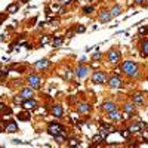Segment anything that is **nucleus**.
Segmentation results:
<instances>
[{"label": "nucleus", "instance_id": "obj_1", "mask_svg": "<svg viewBox=\"0 0 148 148\" xmlns=\"http://www.w3.org/2000/svg\"><path fill=\"white\" fill-rule=\"evenodd\" d=\"M120 70H122V73L126 77H129V78H136V77H139V74H141L139 64L135 62V61H132V59L123 61L122 64H120Z\"/></svg>", "mask_w": 148, "mask_h": 148}, {"label": "nucleus", "instance_id": "obj_2", "mask_svg": "<svg viewBox=\"0 0 148 148\" xmlns=\"http://www.w3.org/2000/svg\"><path fill=\"white\" fill-rule=\"evenodd\" d=\"M120 59H122V53H120V51L117 47H113V49H110L107 52V61L110 62V64L117 65L120 62Z\"/></svg>", "mask_w": 148, "mask_h": 148}, {"label": "nucleus", "instance_id": "obj_3", "mask_svg": "<svg viewBox=\"0 0 148 148\" xmlns=\"http://www.w3.org/2000/svg\"><path fill=\"white\" fill-rule=\"evenodd\" d=\"M107 80H108V76H107L105 71H101V70L93 71V74H92V83H95V85H105Z\"/></svg>", "mask_w": 148, "mask_h": 148}, {"label": "nucleus", "instance_id": "obj_4", "mask_svg": "<svg viewBox=\"0 0 148 148\" xmlns=\"http://www.w3.org/2000/svg\"><path fill=\"white\" fill-rule=\"evenodd\" d=\"M27 83H28V86L33 87V89H40L43 80H42L40 76H37V74H30V76L27 77Z\"/></svg>", "mask_w": 148, "mask_h": 148}, {"label": "nucleus", "instance_id": "obj_5", "mask_svg": "<svg viewBox=\"0 0 148 148\" xmlns=\"http://www.w3.org/2000/svg\"><path fill=\"white\" fill-rule=\"evenodd\" d=\"M89 71H90V67L89 65H85V64H78L77 68H76V76H77L78 78H85L89 76Z\"/></svg>", "mask_w": 148, "mask_h": 148}, {"label": "nucleus", "instance_id": "obj_6", "mask_svg": "<svg viewBox=\"0 0 148 148\" xmlns=\"http://www.w3.org/2000/svg\"><path fill=\"white\" fill-rule=\"evenodd\" d=\"M107 85L111 87V89H120V87L123 86L122 77H119V76H111V77L107 80Z\"/></svg>", "mask_w": 148, "mask_h": 148}, {"label": "nucleus", "instance_id": "obj_7", "mask_svg": "<svg viewBox=\"0 0 148 148\" xmlns=\"http://www.w3.org/2000/svg\"><path fill=\"white\" fill-rule=\"evenodd\" d=\"M47 132H49V135H52V136H55V135H59V133H62V132H64V126H62V124H59V123H52V124H49Z\"/></svg>", "mask_w": 148, "mask_h": 148}, {"label": "nucleus", "instance_id": "obj_8", "mask_svg": "<svg viewBox=\"0 0 148 148\" xmlns=\"http://www.w3.org/2000/svg\"><path fill=\"white\" fill-rule=\"evenodd\" d=\"M139 55L142 58H148V39L139 42Z\"/></svg>", "mask_w": 148, "mask_h": 148}, {"label": "nucleus", "instance_id": "obj_9", "mask_svg": "<svg viewBox=\"0 0 148 148\" xmlns=\"http://www.w3.org/2000/svg\"><path fill=\"white\" fill-rule=\"evenodd\" d=\"M37 101H36L34 98H30V99H24L22 101V107H24V110H34V108H37Z\"/></svg>", "mask_w": 148, "mask_h": 148}, {"label": "nucleus", "instance_id": "obj_10", "mask_svg": "<svg viewBox=\"0 0 148 148\" xmlns=\"http://www.w3.org/2000/svg\"><path fill=\"white\" fill-rule=\"evenodd\" d=\"M98 19H99L101 24H105V22H110V21L113 19V17H111L110 10H101L99 15H98Z\"/></svg>", "mask_w": 148, "mask_h": 148}, {"label": "nucleus", "instance_id": "obj_11", "mask_svg": "<svg viewBox=\"0 0 148 148\" xmlns=\"http://www.w3.org/2000/svg\"><path fill=\"white\" fill-rule=\"evenodd\" d=\"M47 67H51V61H49V59H46V58H44V59H40V61H37L34 64V68H36V70H39V71H40V70L44 71Z\"/></svg>", "mask_w": 148, "mask_h": 148}, {"label": "nucleus", "instance_id": "obj_12", "mask_svg": "<svg viewBox=\"0 0 148 148\" xmlns=\"http://www.w3.org/2000/svg\"><path fill=\"white\" fill-rule=\"evenodd\" d=\"M65 42V37L64 36H55L52 39V42H51V44H52L53 49H58V47H61L62 43Z\"/></svg>", "mask_w": 148, "mask_h": 148}, {"label": "nucleus", "instance_id": "obj_13", "mask_svg": "<svg viewBox=\"0 0 148 148\" xmlns=\"http://www.w3.org/2000/svg\"><path fill=\"white\" fill-rule=\"evenodd\" d=\"M107 117H108L110 122H120L122 120V113L119 110H114L111 113H107Z\"/></svg>", "mask_w": 148, "mask_h": 148}, {"label": "nucleus", "instance_id": "obj_14", "mask_svg": "<svg viewBox=\"0 0 148 148\" xmlns=\"http://www.w3.org/2000/svg\"><path fill=\"white\" fill-rule=\"evenodd\" d=\"M19 95L22 96L24 99H30V98H33V96H34V89H33V87H30V86L24 87V89L19 92Z\"/></svg>", "mask_w": 148, "mask_h": 148}, {"label": "nucleus", "instance_id": "obj_15", "mask_svg": "<svg viewBox=\"0 0 148 148\" xmlns=\"http://www.w3.org/2000/svg\"><path fill=\"white\" fill-rule=\"evenodd\" d=\"M90 110H92V107H90V104H87V102H81V104L77 105L78 114H87V113H90Z\"/></svg>", "mask_w": 148, "mask_h": 148}, {"label": "nucleus", "instance_id": "obj_16", "mask_svg": "<svg viewBox=\"0 0 148 148\" xmlns=\"http://www.w3.org/2000/svg\"><path fill=\"white\" fill-rule=\"evenodd\" d=\"M114 110H117V105L114 104V102H104V104L101 105V111H104V113H111Z\"/></svg>", "mask_w": 148, "mask_h": 148}, {"label": "nucleus", "instance_id": "obj_17", "mask_svg": "<svg viewBox=\"0 0 148 148\" xmlns=\"http://www.w3.org/2000/svg\"><path fill=\"white\" fill-rule=\"evenodd\" d=\"M123 110H124V113L127 114V116H133V114L136 113V105L133 104V102H127V104L123 105Z\"/></svg>", "mask_w": 148, "mask_h": 148}, {"label": "nucleus", "instance_id": "obj_18", "mask_svg": "<svg viewBox=\"0 0 148 148\" xmlns=\"http://www.w3.org/2000/svg\"><path fill=\"white\" fill-rule=\"evenodd\" d=\"M5 130L8 132V133H15V132H18L19 129H18V124L17 122H13V120H9V123L5 126Z\"/></svg>", "mask_w": 148, "mask_h": 148}, {"label": "nucleus", "instance_id": "obj_19", "mask_svg": "<svg viewBox=\"0 0 148 148\" xmlns=\"http://www.w3.org/2000/svg\"><path fill=\"white\" fill-rule=\"evenodd\" d=\"M132 102H133L135 105H142L144 104V95H142L141 92L133 93V95H132Z\"/></svg>", "mask_w": 148, "mask_h": 148}, {"label": "nucleus", "instance_id": "obj_20", "mask_svg": "<svg viewBox=\"0 0 148 148\" xmlns=\"http://www.w3.org/2000/svg\"><path fill=\"white\" fill-rule=\"evenodd\" d=\"M51 113L55 116V117H62V114H64V108H62V105H52V108H51Z\"/></svg>", "mask_w": 148, "mask_h": 148}, {"label": "nucleus", "instance_id": "obj_21", "mask_svg": "<svg viewBox=\"0 0 148 148\" xmlns=\"http://www.w3.org/2000/svg\"><path fill=\"white\" fill-rule=\"evenodd\" d=\"M122 5H114V6H111V9H110V13H111V17L116 18V17H119L120 13H122Z\"/></svg>", "mask_w": 148, "mask_h": 148}, {"label": "nucleus", "instance_id": "obj_22", "mask_svg": "<svg viewBox=\"0 0 148 148\" xmlns=\"http://www.w3.org/2000/svg\"><path fill=\"white\" fill-rule=\"evenodd\" d=\"M18 119H21V120L27 122V120H30V119H31V114H30V111H28V110H25V111H22V113L18 114Z\"/></svg>", "mask_w": 148, "mask_h": 148}, {"label": "nucleus", "instance_id": "obj_23", "mask_svg": "<svg viewBox=\"0 0 148 148\" xmlns=\"http://www.w3.org/2000/svg\"><path fill=\"white\" fill-rule=\"evenodd\" d=\"M39 43H40V46H46V44L51 43V36L49 34H44L40 37V40H39Z\"/></svg>", "mask_w": 148, "mask_h": 148}, {"label": "nucleus", "instance_id": "obj_24", "mask_svg": "<svg viewBox=\"0 0 148 148\" xmlns=\"http://www.w3.org/2000/svg\"><path fill=\"white\" fill-rule=\"evenodd\" d=\"M129 132H130V133H139L141 132L139 123H133V124H130V126H129Z\"/></svg>", "mask_w": 148, "mask_h": 148}, {"label": "nucleus", "instance_id": "obj_25", "mask_svg": "<svg viewBox=\"0 0 148 148\" xmlns=\"http://www.w3.org/2000/svg\"><path fill=\"white\" fill-rule=\"evenodd\" d=\"M81 10H83V13H85V15H90V13L95 10V6H93V5H87V6H85Z\"/></svg>", "mask_w": 148, "mask_h": 148}, {"label": "nucleus", "instance_id": "obj_26", "mask_svg": "<svg viewBox=\"0 0 148 148\" xmlns=\"http://www.w3.org/2000/svg\"><path fill=\"white\" fill-rule=\"evenodd\" d=\"M18 10V3H12V5H9L8 9H6V12H9V13H15Z\"/></svg>", "mask_w": 148, "mask_h": 148}, {"label": "nucleus", "instance_id": "obj_27", "mask_svg": "<svg viewBox=\"0 0 148 148\" xmlns=\"http://www.w3.org/2000/svg\"><path fill=\"white\" fill-rule=\"evenodd\" d=\"M119 133L122 135L124 139H129V138H130V135H132L130 132H129V129H122V130H119Z\"/></svg>", "mask_w": 148, "mask_h": 148}, {"label": "nucleus", "instance_id": "obj_28", "mask_svg": "<svg viewBox=\"0 0 148 148\" xmlns=\"http://www.w3.org/2000/svg\"><path fill=\"white\" fill-rule=\"evenodd\" d=\"M145 34H148V25L141 27L139 30H138V36H139V37H144Z\"/></svg>", "mask_w": 148, "mask_h": 148}, {"label": "nucleus", "instance_id": "obj_29", "mask_svg": "<svg viewBox=\"0 0 148 148\" xmlns=\"http://www.w3.org/2000/svg\"><path fill=\"white\" fill-rule=\"evenodd\" d=\"M104 136H102V135H101V133H99V135H96V136H93V138H92V142H95V144H102V142H104Z\"/></svg>", "mask_w": 148, "mask_h": 148}, {"label": "nucleus", "instance_id": "obj_30", "mask_svg": "<svg viewBox=\"0 0 148 148\" xmlns=\"http://www.w3.org/2000/svg\"><path fill=\"white\" fill-rule=\"evenodd\" d=\"M68 147H71V148L78 147V139H74V138H71V139L68 141Z\"/></svg>", "mask_w": 148, "mask_h": 148}, {"label": "nucleus", "instance_id": "obj_31", "mask_svg": "<svg viewBox=\"0 0 148 148\" xmlns=\"http://www.w3.org/2000/svg\"><path fill=\"white\" fill-rule=\"evenodd\" d=\"M74 28H76V33H85V31H86V27L81 25V24L77 25V27H74Z\"/></svg>", "mask_w": 148, "mask_h": 148}, {"label": "nucleus", "instance_id": "obj_32", "mask_svg": "<svg viewBox=\"0 0 148 148\" xmlns=\"http://www.w3.org/2000/svg\"><path fill=\"white\" fill-rule=\"evenodd\" d=\"M58 3L61 5V6H68L73 3V0H58Z\"/></svg>", "mask_w": 148, "mask_h": 148}, {"label": "nucleus", "instance_id": "obj_33", "mask_svg": "<svg viewBox=\"0 0 148 148\" xmlns=\"http://www.w3.org/2000/svg\"><path fill=\"white\" fill-rule=\"evenodd\" d=\"M148 3V0H135V5H139V6H145Z\"/></svg>", "mask_w": 148, "mask_h": 148}, {"label": "nucleus", "instance_id": "obj_34", "mask_svg": "<svg viewBox=\"0 0 148 148\" xmlns=\"http://www.w3.org/2000/svg\"><path fill=\"white\" fill-rule=\"evenodd\" d=\"M90 68H98L99 67V59H93V62H92V65H89Z\"/></svg>", "mask_w": 148, "mask_h": 148}, {"label": "nucleus", "instance_id": "obj_35", "mask_svg": "<svg viewBox=\"0 0 148 148\" xmlns=\"http://www.w3.org/2000/svg\"><path fill=\"white\" fill-rule=\"evenodd\" d=\"M5 77H8V70H2L0 71V80H3Z\"/></svg>", "mask_w": 148, "mask_h": 148}, {"label": "nucleus", "instance_id": "obj_36", "mask_svg": "<svg viewBox=\"0 0 148 148\" xmlns=\"http://www.w3.org/2000/svg\"><path fill=\"white\" fill-rule=\"evenodd\" d=\"M114 76H119V77H122V76H123L122 70H120V68H116V70H114Z\"/></svg>", "mask_w": 148, "mask_h": 148}, {"label": "nucleus", "instance_id": "obj_37", "mask_svg": "<svg viewBox=\"0 0 148 148\" xmlns=\"http://www.w3.org/2000/svg\"><path fill=\"white\" fill-rule=\"evenodd\" d=\"M13 101H15V102H22V101H24V98H22L21 95H17L15 98H13Z\"/></svg>", "mask_w": 148, "mask_h": 148}, {"label": "nucleus", "instance_id": "obj_38", "mask_svg": "<svg viewBox=\"0 0 148 148\" xmlns=\"http://www.w3.org/2000/svg\"><path fill=\"white\" fill-rule=\"evenodd\" d=\"M49 24H51L52 27H58V24H59V21H58V19H52V21H51Z\"/></svg>", "mask_w": 148, "mask_h": 148}, {"label": "nucleus", "instance_id": "obj_39", "mask_svg": "<svg viewBox=\"0 0 148 148\" xmlns=\"http://www.w3.org/2000/svg\"><path fill=\"white\" fill-rule=\"evenodd\" d=\"M99 58H101V52L93 53V56H92V59H99Z\"/></svg>", "mask_w": 148, "mask_h": 148}, {"label": "nucleus", "instance_id": "obj_40", "mask_svg": "<svg viewBox=\"0 0 148 148\" xmlns=\"http://www.w3.org/2000/svg\"><path fill=\"white\" fill-rule=\"evenodd\" d=\"M12 142H13V144H24L22 141H19V139H13V141H12Z\"/></svg>", "mask_w": 148, "mask_h": 148}, {"label": "nucleus", "instance_id": "obj_41", "mask_svg": "<svg viewBox=\"0 0 148 148\" xmlns=\"http://www.w3.org/2000/svg\"><path fill=\"white\" fill-rule=\"evenodd\" d=\"M142 135H144V138H145V139H148V132L147 130H144V133H142Z\"/></svg>", "mask_w": 148, "mask_h": 148}, {"label": "nucleus", "instance_id": "obj_42", "mask_svg": "<svg viewBox=\"0 0 148 148\" xmlns=\"http://www.w3.org/2000/svg\"><path fill=\"white\" fill-rule=\"evenodd\" d=\"M129 148H138V145H136V144H133V145H130Z\"/></svg>", "mask_w": 148, "mask_h": 148}, {"label": "nucleus", "instance_id": "obj_43", "mask_svg": "<svg viewBox=\"0 0 148 148\" xmlns=\"http://www.w3.org/2000/svg\"><path fill=\"white\" fill-rule=\"evenodd\" d=\"M2 130H3V127H2V126H0V132H2Z\"/></svg>", "mask_w": 148, "mask_h": 148}, {"label": "nucleus", "instance_id": "obj_44", "mask_svg": "<svg viewBox=\"0 0 148 148\" xmlns=\"http://www.w3.org/2000/svg\"><path fill=\"white\" fill-rule=\"evenodd\" d=\"M90 148H93V147H90Z\"/></svg>", "mask_w": 148, "mask_h": 148}]
</instances>
